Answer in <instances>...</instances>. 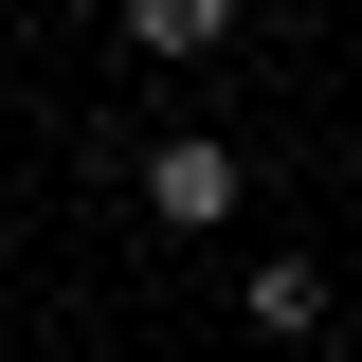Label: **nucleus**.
Wrapping results in <instances>:
<instances>
[{"instance_id": "obj_1", "label": "nucleus", "mask_w": 362, "mask_h": 362, "mask_svg": "<svg viewBox=\"0 0 362 362\" xmlns=\"http://www.w3.org/2000/svg\"><path fill=\"white\" fill-rule=\"evenodd\" d=\"M145 218H181V235L235 218V145H218V127H163V145H145Z\"/></svg>"}, {"instance_id": "obj_2", "label": "nucleus", "mask_w": 362, "mask_h": 362, "mask_svg": "<svg viewBox=\"0 0 362 362\" xmlns=\"http://www.w3.org/2000/svg\"><path fill=\"white\" fill-rule=\"evenodd\" d=\"M254 326H272V344H308V326H326V272H308V254H254Z\"/></svg>"}, {"instance_id": "obj_3", "label": "nucleus", "mask_w": 362, "mask_h": 362, "mask_svg": "<svg viewBox=\"0 0 362 362\" xmlns=\"http://www.w3.org/2000/svg\"><path fill=\"white\" fill-rule=\"evenodd\" d=\"M127 37H145V54H218L235 18H218V0H127Z\"/></svg>"}]
</instances>
